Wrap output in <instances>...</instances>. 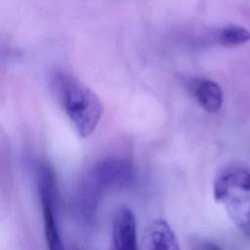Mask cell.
Here are the masks:
<instances>
[{"mask_svg":"<svg viewBox=\"0 0 250 250\" xmlns=\"http://www.w3.org/2000/svg\"><path fill=\"white\" fill-rule=\"evenodd\" d=\"M56 88L62 108L77 134L81 138L91 135L103 115L99 97L79 79L66 73L56 77Z\"/></svg>","mask_w":250,"mask_h":250,"instance_id":"1","label":"cell"},{"mask_svg":"<svg viewBox=\"0 0 250 250\" xmlns=\"http://www.w3.org/2000/svg\"><path fill=\"white\" fill-rule=\"evenodd\" d=\"M38 192L42 207L45 238L51 250L62 249L56 216V182L53 171L42 165L37 172Z\"/></svg>","mask_w":250,"mask_h":250,"instance_id":"4","label":"cell"},{"mask_svg":"<svg viewBox=\"0 0 250 250\" xmlns=\"http://www.w3.org/2000/svg\"><path fill=\"white\" fill-rule=\"evenodd\" d=\"M112 247L117 250H137L138 235L135 214L128 206H120L112 218Z\"/></svg>","mask_w":250,"mask_h":250,"instance_id":"5","label":"cell"},{"mask_svg":"<svg viewBox=\"0 0 250 250\" xmlns=\"http://www.w3.org/2000/svg\"><path fill=\"white\" fill-rule=\"evenodd\" d=\"M188 89L200 106L213 113L218 111L223 104V91L218 83L208 78H195L188 83Z\"/></svg>","mask_w":250,"mask_h":250,"instance_id":"7","label":"cell"},{"mask_svg":"<svg viewBox=\"0 0 250 250\" xmlns=\"http://www.w3.org/2000/svg\"><path fill=\"white\" fill-rule=\"evenodd\" d=\"M142 247L151 250H178L180 248L174 230L165 220L160 218L153 220L145 229Z\"/></svg>","mask_w":250,"mask_h":250,"instance_id":"6","label":"cell"},{"mask_svg":"<svg viewBox=\"0 0 250 250\" xmlns=\"http://www.w3.org/2000/svg\"><path fill=\"white\" fill-rule=\"evenodd\" d=\"M135 179L132 166L122 159H105L99 162L88 174L82 187V206L88 214L95 210L96 203L105 188H125Z\"/></svg>","mask_w":250,"mask_h":250,"instance_id":"3","label":"cell"},{"mask_svg":"<svg viewBox=\"0 0 250 250\" xmlns=\"http://www.w3.org/2000/svg\"><path fill=\"white\" fill-rule=\"evenodd\" d=\"M250 40V32L239 25H229L224 27L218 35V41L225 47H234Z\"/></svg>","mask_w":250,"mask_h":250,"instance_id":"8","label":"cell"},{"mask_svg":"<svg viewBox=\"0 0 250 250\" xmlns=\"http://www.w3.org/2000/svg\"><path fill=\"white\" fill-rule=\"evenodd\" d=\"M213 194L235 227L250 235V171L237 165L225 167L215 178Z\"/></svg>","mask_w":250,"mask_h":250,"instance_id":"2","label":"cell"}]
</instances>
